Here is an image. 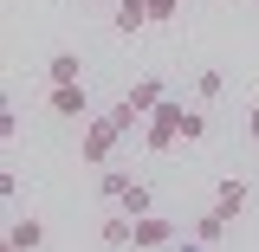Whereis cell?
I'll return each mask as SVG.
<instances>
[{"label": "cell", "instance_id": "1", "mask_svg": "<svg viewBox=\"0 0 259 252\" xmlns=\"http://www.w3.org/2000/svg\"><path fill=\"white\" fill-rule=\"evenodd\" d=\"M123 136H130V129L117 123L110 110H104V117H91V123H84V136H78V162H91V168H110Z\"/></svg>", "mask_w": 259, "mask_h": 252}, {"label": "cell", "instance_id": "2", "mask_svg": "<svg viewBox=\"0 0 259 252\" xmlns=\"http://www.w3.org/2000/svg\"><path fill=\"white\" fill-rule=\"evenodd\" d=\"M175 142H182V104H168V97H162L156 110L143 117V149H156V156H168Z\"/></svg>", "mask_w": 259, "mask_h": 252}, {"label": "cell", "instance_id": "3", "mask_svg": "<svg viewBox=\"0 0 259 252\" xmlns=\"http://www.w3.org/2000/svg\"><path fill=\"white\" fill-rule=\"evenodd\" d=\"M162 97H168V91H162V78H143V84H130V91H123V104H117L110 117H117L123 129H143V117L156 110Z\"/></svg>", "mask_w": 259, "mask_h": 252}, {"label": "cell", "instance_id": "4", "mask_svg": "<svg viewBox=\"0 0 259 252\" xmlns=\"http://www.w3.org/2000/svg\"><path fill=\"white\" fill-rule=\"evenodd\" d=\"M52 117H65V123H91V97H84V78L78 84H52Z\"/></svg>", "mask_w": 259, "mask_h": 252}, {"label": "cell", "instance_id": "5", "mask_svg": "<svg viewBox=\"0 0 259 252\" xmlns=\"http://www.w3.org/2000/svg\"><path fill=\"white\" fill-rule=\"evenodd\" d=\"M182 226L175 220H162V214H136V252H156V246H168Z\"/></svg>", "mask_w": 259, "mask_h": 252}, {"label": "cell", "instance_id": "6", "mask_svg": "<svg viewBox=\"0 0 259 252\" xmlns=\"http://www.w3.org/2000/svg\"><path fill=\"white\" fill-rule=\"evenodd\" d=\"M227 226H233V220H227L221 207H207V214H201L188 233H194V246H227Z\"/></svg>", "mask_w": 259, "mask_h": 252}, {"label": "cell", "instance_id": "7", "mask_svg": "<svg viewBox=\"0 0 259 252\" xmlns=\"http://www.w3.org/2000/svg\"><path fill=\"white\" fill-rule=\"evenodd\" d=\"M97 246H136V214H110L97 226Z\"/></svg>", "mask_w": 259, "mask_h": 252}, {"label": "cell", "instance_id": "8", "mask_svg": "<svg viewBox=\"0 0 259 252\" xmlns=\"http://www.w3.org/2000/svg\"><path fill=\"white\" fill-rule=\"evenodd\" d=\"M214 207H221L227 220H233V214H246V181H240V175H227L221 188H214Z\"/></svg>", "mask_w": 259, "mask_h": 252}, {"label": "cell", "instance_id": "9", "mask_svg": "<svg viewBox=\"0 0 259 252\" xmlns=\"http://www.w3.org/2000/svg\"><path fill=\"white\" fill-rule=\"evenodd\" d=\"M7 246H13V252H32V246H46V226L32 220V214H26V220H13V226H7Z\"/></svg>", "mask_w": 259, "mask_h": 252}, {"label": "cell", "instance_id": "10", "mask_svg": "<svg viewBox=\"0 0 259 252\" xmlns=\"http://www.w3.org/2000/svg\"><path fill=\"white\" fill-rule=\"evenodd\" d=\"M149 26V0H117V32H143Z\"/></svg>", "mask_w": 259, "mask_h": 252}, {"label": "cell", "instance_id": "11", "mask_svg": "<svg viewBox=\"0 0 259 252\" xmlns=\"http://www.w3.org/2000/svg\"><path fill=\"white\" fill-rule=\"evenodd\" d=\"M46 78H52V84H78V78H84V71H78V52H52V59H46Z\"/></svg>", "mask_w": 259, "mask_h": 252}, {"label": "cell", "instance_id": "12", "mask_svg": "<svg viewBox=\"0 0 259 252\" xmlns=\"http://www.w3.org/2000/svg\"><path fill=\"white\" fill-rule=\"evenodd\" d=\"M123 188H130L123 168H104V175H97V194H104V200H123Z\"/></svg>", "mask_w": 259, "mask_h": 252}, {"label": "cell", "instance_id": "13", "mask_svg": "<svg viewBox=\"0 0 259 252\" xmlns=\"http://www.w3.org/2000/svg\"><path fill=\"white\" fill-rule=\"evenodd\" d=\"M221 91H227V78H221V71H201V78H194V97H201V104H214Z\"/></svg>", "mask_w": 259, "mask_h": 252}, {"label": "cell", "instance_id": "14", "mask_svg": "<svg viewBox=\"0 0 259 252\" xmlns=\"http://www.w3.org/2000/svg\"><path fill=\"white\" fill-rule=\"evenodd\" d=\"M201 136H207V117L201 110H182V142H201Z\"/></svg>", "mask_w": 259, "mask_h": 252}, {"label": "cell", "instance_id": "15", "mask_svg": "<svg viewBox=\"0 0 259 252\" xmlns=\"http://www.w3.org/2000/svg\"><path fill=\"white\" fill-rule=\"evenodd\" d=\"M0 136H7V142L20 136V110H13V104H0Z\"/></svg>", "mask_w": 259, "mask_h": 252}, {"label": "cell", "instance_id": "16", "mask_svg": "<svg viewBox=\"0 0 259 252\" xmlns=\"http://www.w3.org/2000/svg\"><path fill=\"white\" fill-rule=\"evenodd\" d=\"M246 136H253V142H259V104H253V110H246Z\"/></svg>", "mask_w": 259, "mask_h": 252}]
</instances>
